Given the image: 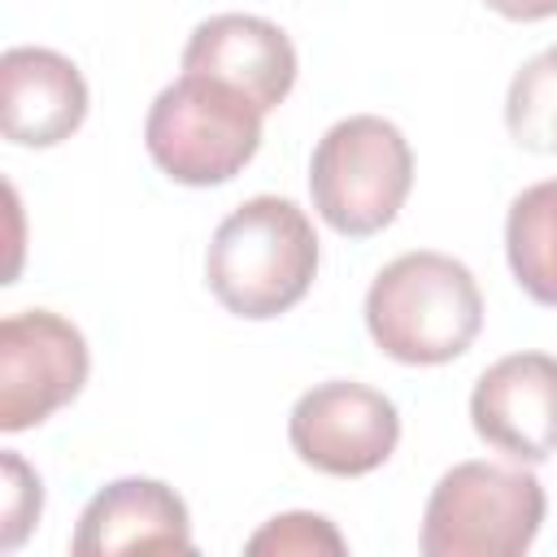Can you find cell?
Masks as SVG:
<instances>
[{
  "label": "cell",
  "instance_id": "6da1fadb",
  "mask_svg": "<svg viewBox=\"0 0 557 557\" xmlns=\"http://www.w3.org/2000/svg\"><path fill=\"white\" fill-rule=\"evenodd\" d=\"M318 274V235L287 196H252L231 209L205 252V278L235 318L265 322L305 300Z\"/></svg>",
  "mask_w": 557,
  "mask_h": 557
},
{
  "label": "cell",
  "instance_id": "7a4b0ae2",
  "mask_svg": "<svg viewBox=\"0 0 557 557\" xmlns=\"http://www.w3.org/2000/svg\"><path fill=\"white\" fill-rule=\"evenodd\" d=\"M483 326L474 274L444 252H405L387 261L366 292V331L400 366H444L461 357Z\"/></svg>",
  "mask_w": 557,
  "mask_h": 557
},
{
  "label": "cell",
  "instance_id": "3957f363",
  "mask_svg": "<svg viewBox=\"0 0 557 557\" xmlns=\"http://www.w3.org/2000/svg\"><path fill=\"white\" fill-rule=\"evenodd\" d=\"M261 109L222 78L178 74L157 91L144 144L161 174L183 187L231 183L261 148Z\"/></svg>",
  "mask_w": 557,
  "mask_h": 557
},
{
  "label": "cell",
  "instance_id": "277c9868",
  "mask_svg": "<svg viewBox=\"0 0 557 557\" xmlns=\"http://www.w3.org/2000/svg\"><path fill=\"white\" fill-rule=\"evenodd\" d=\"M413 187V152L396 122L357 113L335 122L309 161V196L322 222L348 239L396 222Z\"/></svg>",
  "mask_w": 557,
  "mask_h": 557
},
{
  "label": "cell",
  "instance_id": "5b68a950",
  "mask_svg": "<svg viewBox=\"0 0 557 557\" xmlns=\"http://www.w3.org/2000/svg\"><path fill=\"white\" fill-rule=\"evenodd\" d=\"M544 505L531 470L461 461L440 474L418 544L426 557H522L540 535Z\"/></svg>",
  "mask_w": 557,
  "mask_h": 557
},
{
  "label": "cell",
  "instance_id": "8992f818",
  "mask_svg": "<svg viewBox=\"0 0 557 557\" xmlns=\"http://www.w3.org/2000/svg\"><path fill=\"white\" fill-rule=\"evenodd\" d=\"M83 331L52 309H22L0 322V431L48 422L87 383Z\"/></svg>",
  "mask_w": 557,
  "mask_h": 557
},
{
  "label": "cell",
  "instance_id": "52a82bcc",
  "mask_svg": "<svg viewBox=\"0 0 557 557\" xmlns=\"http://www.w3.org/2000/svg\"><path fill=\"white\" fill-rule=\"evenodd\" d=\"M292 453L331 479H357L379 470L400 444L396 405L352 379L309 387L287 418Z\"/></svg>",
  "mask_w": 557,
  "mask_h": 557
},
{
  "label": "cell",
  "instance_id": "ba28073f",
  "mask_svg": "<svg viewBox=\"0 0 557 557\" xmlns=\"http://www.w3.org/2000/svg\"><path fill=\"white\" fill-rule=\"evenodd\" d=\"M474 435L518 466L557 453V357L509 352L487 366L470 392Z\"/></svg>",
  "mask_w": 557,
  "mask_h": 557
},
{
  "label": "cell",
  "instance_id": "9c48e42d",
  "mask_svg": "<svg viewBox=\"0 0 557 557\" xmlns=\"http://www.w3.org/2000/svg\"><path fill=\"white\" fill-rule=\"evenodd\" d=\"M187 74H209L244 91L261 113L278 109L296 87V48L283 26L252 13H218L200 22L183 48Z\"/></svg>",
  "mask_w": 557,
  "mask_h": 557
},
{
  "label": "cell",
  "instance_id": "30bf717a",
  "mask_svg": "<svg viewBox=\"0 0 557 557\" xmlns=\"http://www.w3.org/2000/svg\"><path fill=\"white\" fill-rule=\"evenodd\" d=\"M87 117L78 65L52 48H9L0 57V131L17 148H52Z\"/></svg>",
  "mask_w": 557,
  "mask_h": 557
},
{
  "label": "cell",
  "instance_id": "8fae6325",
  "mask_svg": "<svg viewBox=\"0 0 557 557\" xmlns=\"http://www.w3.org/2000/svg\"><path fill=\"white\" fill-rule=\"evenodd\" d=\"M78 557L113 553H191V518L161 479H117L100 487L70 540Z\"/></svg>",
  "mask_w": 557,
  "mask_h": 557
},
{
  "label": "cell",
  "instance_id": "7c38bea8",
  "mask_svg": "<svg viewBox=\"0 0 557 557\" xmlns=\"http://www.w3.org/2000/svg\"><path fill=\"white\" fill-rule=\"evenodd\" d=\"M505 257L518 287L557 309V178L513 196L505 218Z\"/></svg>",
  "mask_w": 557,
  "mask_h": 557
},
{
  "label": "cell",
  "instance_id": "4fadbf2b",
  "mask_svg": "<svg viewBox=\"0 0 557 557\" xmlns=\"http://www.w3.org/2000/svg\"><path fill=\"white\" fill-rule=\"evenodd\" d=\"M505 126L531 152H557V44L535 52L509 83Z\"/></svg>",
  "mask_w": 557,
  "mask_h": 557
},
{
  "label": "cell",
  "instance_id": "5bb4252c",
  "mask_svg": "<svg viewBox=\"0 0 557 557\" xmlns=\"http://www.w3.org/2000/svg\"><path fill=\"white\" fill-rule=\"evenodd\" d=\"M344 548H348L344 535L322 513H278L248 540L252 557H261V553H270V557H318V553H344Z\"/></svg>",
  "mask_w": 557,
  "mask_h": 557
},
{
  "label": "cell",
  "instance_id": "9a60e30c",
  "mask_svg": "<svg viewBox=\"0 0 557 557\" xmlns=\"http://www.w3.org/2000/svg\"><path fill=\"white\" fill-rule=\"evenodd\" d=\"M0 474H4V505H0V548H17L35 522H39V509H44V487H39V474L17 457V453H4L0 457Z\"/></svg>",
  "mask_w": 557,
  "mask_h": 557
},
{
  "label": "cell",
  "instance_id": "2e32d148",
  "mask_svg": "<svg viewBox=\"0 0 557 557\" xmlns=\"http://www.w3.org/2000/svg\"><path fill=\"white\" fill-rule=\"evenodd\" d=\"M492 13L509 17V22H544L557 17V0H483Z\"/></svg>",
  "mask_w": 557,
  "mask_h": 557
}]
</instances>
